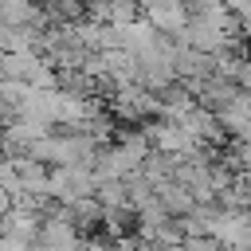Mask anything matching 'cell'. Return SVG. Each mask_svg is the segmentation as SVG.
<instances>
[{"label": "cell", "instance_id": "cell-1", "mask_svg": "<svg viewBox=\"0 0 251 251\" xmlns=\"http://www.w3.org/2000/svg\"><path fill=\"white\" fill-rule=\"evenodd\" d=\"M141 20H145L157 35L173 39L176 31H184L188 8H184V0H141Z\"/></svg>", "mask_w": 251, "mask_h": 251}, {"label": "cell", "instance_id": "cell-2", "mask_svg": "<svg viewBox=\"0 0 251 251\" xmlns=\"http://www.w3.org/2000/svg\"><path fill=\"white\" fill-rule=\"evenodd\" d=\"M78 239H82V235L75 231V224L67 220L63 208H55V212L39 224V235H35V243H43V247H51V251H75Z\"/></svg>", "mask_w": 251, "mask_h": 251}, {"label": "cell", "instance_id": "cell-3", "mask_svg": "<svg viewBox=\"0 0 251 251\" xmlns=\"http://www.w3.org/2000/svg\"><path fill=\"white\" fill-rule=\"evenodd\" d=\"M63 212H67V220L75 224V231H78V235H82V231H94V227H98V220H102V208H98V200H94V196H78V200H75V204H67Z\"/></svg>", "mask_w": 251, "mask_h": 251}, {"label": "cell", "instance_id": "cell-4", "mask_svg": "<svg viewBox=\"0 0 251 251\" xmlns=\"http://www.w3.org/2000/svg\"><path fill=\"white\" fill-rule=\"evenodd\" d=\"M133 20H141L137 0H106V27H126Z\"/></svg>", "mask_w": 251, "mask_h": 251}, {"label": "cell", "instance_id": "cell-5", "mask_svg": "<svg viewBox=\"0 0 251 251\" xmlns=\"http://www.w3.org/2000/svg\"><path fill=\"white\" fill-rule=\"evenodd\" d=\"M94 200H98V208H129L126 204V184L122 180H106V184H98L94 188Z\"/></svg>", "mask_w": 251, "mask_h": 251}, {"label": "cell", "instance_id": "cell-6", "mask_svg": "<svg viewBox=\"0 0 251 251\" xmlns=\"http://www.w3.org/2000/svg\"><path fill=\"white\" fill-rule=\"evenodd\" d=\"M176 251H220V243L212 235H188V239H180Z\"/></svg>", "mask_w": 251, "mask_h": 251}, {"label": "cell", "instance_id": "cell-7", "mask_svg": "<svg viewBox=\"0 0 251 251\" xmlns=\"http://www.w3.org/2000/svg\"><path fill=\"white\" fill-rule=\"evenodd\" d=\"M0 251H31V243H20L12 235H0Z\"/></svg>", "mask_w": 251, "mask_h": 251}, {"label": "cell", "instance_id": "cell-8", "mask_svg": "<svg viewBox=\"0 0 251 251\" xmlns=\"http://www.w3.org/2000/svg\"><path fill=\"white\" fill-rule=\"evenodd\" d=\"M106 247H110V243H106V239H86V235H82V239H78V247H75V251H106Z\"/></svg>", "mask_w": 251, "mask_h": 251}, {"label": "cell", "instance_id": "cell-9", "mask_svg": "<svg viewBox=\"0 0 251 251\" xmlns=\"http://www.w3.org/2000/svg\"><path fill=\"white\" fill-rule=\"evenodd\" d=\"M8 208H12V196H8V192H4V188H0V216H4V212H8Z\"/></svg>", "mask_w": 251, "mask_h": 251}]
</instances>
